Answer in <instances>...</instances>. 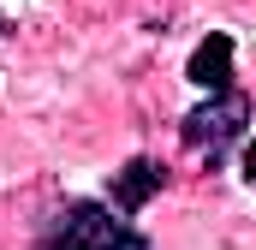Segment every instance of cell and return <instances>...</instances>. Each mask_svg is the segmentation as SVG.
<instances>
[{
  "label": "cell",
  "instance_id": "obj_1",
  "mask_svg": "<svg viewBox=\"0 0 256 250\" xmlns=\"http://www.w3.org/2000/svg\"><path fill=\"white\" fill-rule=\"evenodd\" d=\"M36 250H149V238L126 220V208H102V202H66L54 226L42 232Z\"/></svg>",
  "mask_w": 256,
  "mask_h": 250
},
{
  "label": "cell",
  "instance_id": "obj_2",
  "mask_svg": "<svg viewBox=\"0 0 256 250\" xmlns=\"http://www.w3.org/2000/svg\"><path fill=\"white\" fill-rule=\"evenodd\" d=\"M244 120H250V102L238 96V90H214L202 108H191L185 114V149H196V155H208V161H220V149L244 131Z\"/></svg>",
  "mask_w": 256,
  "mask_h": 250
},
{
  "label": "cell",
  "instance_id": "obj_4",
  "mask_svg": "<svg viewBox=\"0 0 256 250\" xmlns=\"http://www.w3.org/2000/svg\"><path fill=\"white\" fill-rule=\"evenodd\" d=\"M161 185H167V167H155V161H131L126 173H114V208L137 214Z\"/></svg>",
  "mask_w": 256,
  "mask_h": 250
},
{
  "label": "cell",
  "instance_id": "obj_5",
  "mask_svg": "<svg viewBox=\"0 0 256 250\" xmlns=\"http://www.w3.org/2000/svg\"><path fill=\"white\" fill-rule=\"evenodd\" d=\"M244 179H250V190H256V143L244 149Z\"/></svg>",
  "mask_w": 256,
  "mask_h": 250
},
{
  "label": "cell",
  "instance_id": "obj_3",
  "mask_svg": "<svg viewBox=\"0 0 256 250\" xmlns=\"http://www.w3.org/2000/svg\"><path fill=\"white\" fill-rule=\"evenodd\" d=\"M185 78H191L196 90H208V96H214V90H232V36H226V30H208V36L196 42Z\"/></svg>",
  "mask_w": 256,
  "mask_h": 250
}]
</instances>
